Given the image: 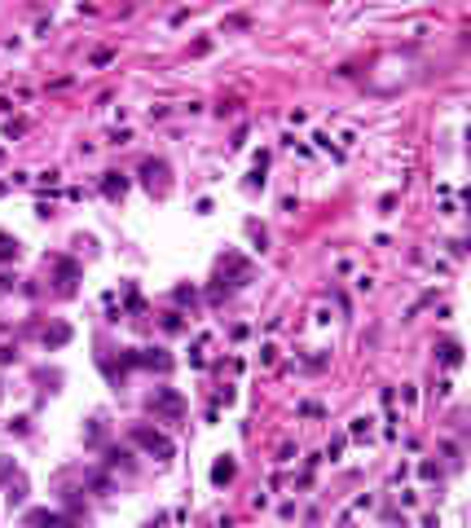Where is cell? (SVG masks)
<instances>
[{"label":"cell","mask_w":471,"mask_h":528,"mask_svg":"<svg viewBox=\"0 0 471 528\" xmlns=\"http://www.w3.org/2000/svg\"><path fill=\"white\" fill-rule=\"evenodd\" d=\"M133 440L141 444V449H150L159 458H172V440L164 432H150V427H133Z\"/></svg>","instance_id":"6da1fadb"},{"label":"cell","mask_w":471,"mask_h":528,"mask_svg":"<svg viewBox=\"0 0 471 528\" xmlns=\"http://www.w3.org/2000/svg\"><path fill=\"white\" fill-rule=\"evenodd\" d=\"M150 409L154 414H168V418H181V396H176L172 388H154V396H150Z\"/></svg>","instance_id":"7a4b0ae2"},{"label":"cell","mask_w":471,"mask_h":528,"mask_svg":"<svg viewBox=\"0 0 471 528\" xmlns=\"http://www.w3.org/2000/svg\"><path fill=\"white\" fill-rule=\"evenodd\" d=\"M27 524L31 528H67V520L53 515V510H36V515H27Z\"/></svg>","instance_id":"3957f363"},{"label":"cell","mask_w":471,"mask_h":528,"mask_svg":"<svg viewBox=\"0 0 471 528\" xmlns=\"http://www.w3.org/2000/svg\"><path fill=\"white\" fill-rule=\"evenodd\" d=\"M141 176H145V185H159V194H164V176H168V168H164V163H145V168H141Z\"/></svg>","instance_id":"277c9868"},{"label":"cell","mask_w":471,"mask_h":528,"mask_svg":"<svg viewBox=\"0 0 471 528\" xmlns=\"http://www.w3.org/2000/svg\"><path fill=\"white\" fill-rule=\"evenodd\" d=\"M234 480V458H220L212 467V484H230Z\"/></svg>","instance_id":"5b68a950"},{"label":"cell","mask_w":471,"mask_h":528,"mask_svg":"<svg viewBox=\"0 0 471 528\" xmlns=\"http://www.w3.org/2000/svg\"><path fill=\"white\" fill-rule=\"evenodd\" d=\"M102 190H106V198H124V190H128V180H124V176H115V172H110V176L102 180Z\"/></svg>","instance_id":"8992f818"},{"label":"cell","mask_w":471,"mask_h":528,"mask_svg":"<svg viewBox=\"0 0 471 528\" xmlns=\"http://www.w3.org/2000/svg\"><path fill=\"white\" fill-rule=\"evenodd\" d=\"M436 352H441V361H445V366H458V361H463V357H458V343H453V339H449V343H441Z\"/></svg>","instance_id":"52a82bcc"},{"label":"cell","mask_w":471,"mask_h":528,"mask_svg":"<svg viewBox=\"0 0 471 528\" xmlns=\"http://www.w3.org/2000/svg\"><path fill=\"white\" fill-rule=\"evenodd\" d=\"M67 335H71V330H67V326H58L53 335H44V343H53V348H58V343H67Z\"/></svg>","instance_id":"ba28073f"}]
</instances>
